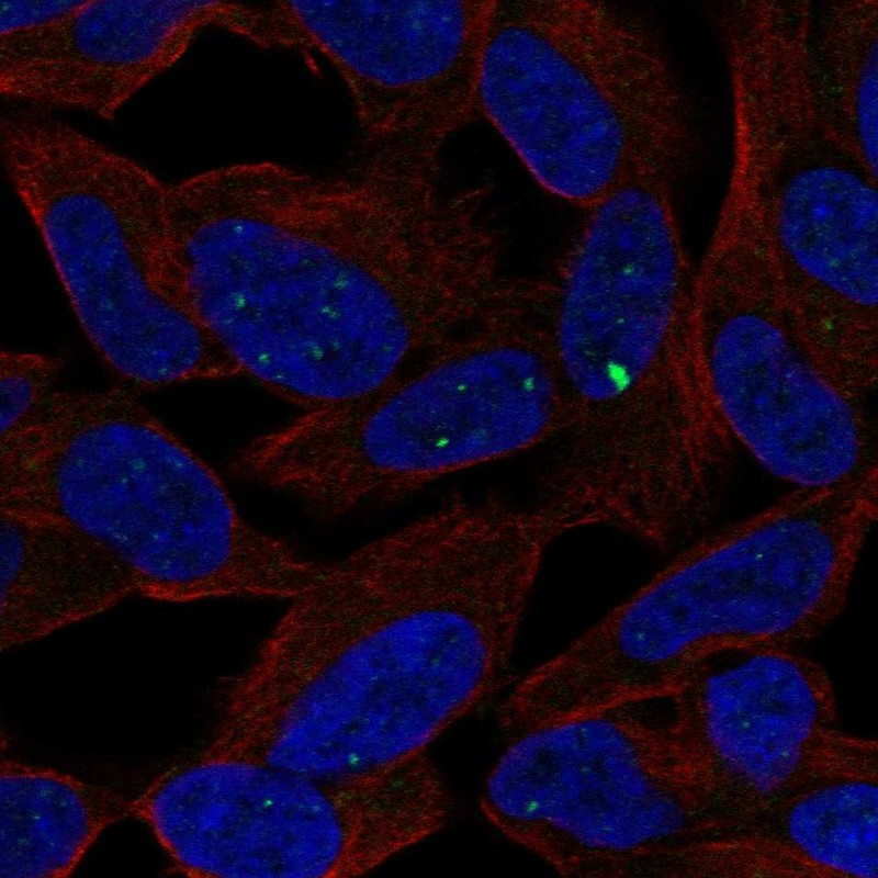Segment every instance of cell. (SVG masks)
I'll return each mask as SVG.
<instances>
[{
	"label": "cell",
	"instance_id": "cell-3",
	"mask_svg": "<svg viewBox=\"0 0 878 878\" xmlns=\"http://www.w3.org/2000/svg\"><path fill=\"white\" fill-rule=\"evenodd\" d=\"M0 461L1 510L90 534L146 598L290 601L323 571L249 524L213 469L125 390L55 391L1 436Z\"/></svg>",
	"mask_w": 878,
	"mask_h": 878
},
{
	"label": "cell",
	"instance_id": "cell-21",
	"mask_svg": "<svg viewBox=\"0 0 878 878\" xmlns=\"http://www.w3.org/2000/svg\"><path fill=\"white\" fill-rule=\"evenodd\" d=\"M59 358L38 352L2 349L0 353L1 436L35 414L55 392Z\"/></svg>",
	"mask_w": 878,
	"mask_h": 878
},
{
	"label": "cell",
	"instance_id": "cell-1",
	"mask_svg": "<svg viewBox=\"0 0 878 878\" xmlns=\"http://www.w3.org/2000/svg\"><path fill=\"white\" fill-rule=\"evenodd\" d=\"M441 149L368 146L341 170L229 164L170 188L162 278L241 370L303 410L369 395L509 300L481 189Z\"/></svg>",
	"mask_w": 878,
	"mask_h": 878
},
{
	"label": "cell",
	"instance_id": "cell-9",
	"mask_svg": "<svg viewBox=\"0 0 878 878\" xmlns=\"http://www.w3.org/2000/svg\"><path fill=\"white\" fill-rule=\"evenodd\" d=\"M575 415L549 329L537 327L461 340L369 395L316 409L306 439L326 489L356 509L533 448Z\"/></svg>",
	"mask_w": 878,
	"mask_h": 878
},
{
	"label": "cell",
	"instance_id": "cell-5",
	"mask_svg": "<svg viewBox=\"0 0 878 878\" xmlns=\"http://www.w3.org/2000/svg\"><path fill=\"white\" fill-rule=\"evenodd\" d=\"M479 113L547 192L589 211L694 148L684 93L653 31L607 3L495 1Z\"/></svg>",
	"mask_w": 878,
	"mask_h": 878
},
{
	"label": "cell",
	"instance_id": "cell-20",
	"mask_svg": "<svg viewBox=\"0 0 878 878\" xmlns=\"http://www.w3.org/2000/svg\"><path fill=\"white\" fill-rule=\"evenodd\" d=\"M641 877H822L813 864L786 847L751 834L683 841L654 853Z\"/></svg>",
	"mask_w": 878,
	"mask_h": 878
},
{
	"label": "cell",
	"instance_id": "cell-2",
	"mask_svg": "<svg viewBox=\"0 0 878 878\" xmlns=\"http://www.w3.org/2000/svg\"><path fill=\"white\" fill-rule=\"evenodd\" d=\"M232 680L209 751L319 777L426 754L506 682L500 597L435 537L399 527L325 563Z\"/></svg>",
	"mask_w": 878,
	"mask_h": 878
},
{
	"label": "cell",
	"instance_id": "cell-11",
	"mask_svg": "<svg viewBox=\"0 0 878 878\" xmlns=\"http://www.w3.org/2000/svg\"><path fill=\"white\" fill-rule=\"evenodd\" d=\"M694 317L716 409L768 472L814 488L877 468L859 402L821 373L791 328L764 239L712 232L694 274Z\"/></svg>",
	"mask_w": 878,
	"mask_h": 878
},
{
	"label": "cell",
	"instance_id": "cell-16",
	"mask_svg": "<svg viewBox=\"0 0 878 878\" xmlns=\"http://www.w3.org/2000/svg\"><path fill=\"white\" fill-rule=\"evenodd\" d=\"M137 594L130 569L79 528L1 510V651L102 614Z\"/></svg>",
	"mask_w": 878,
	"mask_h": 878
},
{
	"label": "cell",
	"instance_id": "cell-14",
	"mask_svg": "<svg viewBox=\"0 0 878 878\" xmlns=\"http://www.w3.org/2000/svg\"><path fill=\"white\" fill-rule=\"evenodd\" d=\"M258 7L240 1H82L60 21L0 36L3 98L112 119L216 29L252 43Z\"/></svg>",
	"mask_w": 878,
	"mask_h": 878
},
{
	"label": "cell",
	"instance_id": "cell-22",
	"mask_svg": "<svg viewBox=\"0 0 878 878\" xmlns=\"http://www.w3.org/2000/svg\"><path fill=\"white\" fill-rule=\"evenodd\" d=\"M81 3L82 1H2L0 36L54 24Z\"/></svg>",
	"mask_w": 878,
	"mask_h": 878
},
{
	"label": "cell",
	"instance_id": "cell-12",
	"mask_svg": "<svg viewBox=\"0 0 878 878\" xmlns=\"http://www.w3.org/2000/svg\"><path fill=\"white\" fill-rule=\"evenodd\" d=\"M683 750L743 819L809 786L878 778L876 740L836 727L826 671L780 645H734L690 664L662 698Z\"/></svg>",
	"mask_w": 878,
	"mask_h": 878
},
{
	"label": "cell",
	"instance_id": "cell-15",
	"mask_svg": "<svg viewBox=\"0 0 878 878\" xmlns=\"http://www.w3.org/2000/svg\"><path fill=\"white\" fill-rule=\"evenodd\" d=\"M825 128L817 108L772 99L732 116V160L719 216L763 228L775 217L877 189Z\"/></svg>",
	"mask_w": 878,
	"mask_h": 878
},
{
	"label": "cell",
	"instance_id": "cell-19",
	"mask_svg": "<svg viewBox=\"0 0 878 878\" xmlns=\"http://www.w3.org/2000/svg\"><path fill=\"white\" fill-rule=\"evenodd\" d=\"M773 841L825 877H878V778L819 783L758 809L728 834Z\"/></svg>",
	"mask_w": 878,
	"mask_h": 878
},
{
	"label": "cell",
	"instance_id": "cell-4",
	"mask_svg": "<svg viewBox=\"0 0 878 878\" xmlns=\"http://www.w3.org/2000/svg\"><path fill=\"white\" fill-rule=\"evenodd\" d=\"M877 515L870 471L688 543L563 650L571 686L594 710L656 700L712 651L817 637L846 605Z\"/></svg>",
	"mask_w": 878,
	"mask_h": 878
},
{
	"label": "cell",
	"instance_id": "cell-8",
	"mask_svg": "<svg viewBox=\"0 0 878 878\" xmlns=\"http://www.w3.org/2000/svg\"><path fill=\"white\" fill-rule=\"evenodd\" d=\"M451 809L426 755L378 772L319 777L204 748L169 773L157 831L189 876L356 877L437 833Z\"/></svg>",
	"mask_w": 878,
	"mask_h": 878
},
{
	"label": "cell",
	"instance_id": "cell-13",
	"mask_svg": "<svg viewBox=\"0 0 878 878\" xmlns=\"http://www.w3.org/2000/svg\"><path fill=\"white\" fill-rule=\"evenodd\" d=\"M495 1H275L271 49L311 52L347 91L363 145L443 148L476 113Z\"/></svg>",
	"mask_w": 878,
	"mask_h": 878
},
{
	"label": "cell",
	"instance_id": "cell-7",
	"mask_svg": "<svg viewBox=\"0 0 878 878\" xmlns=\"http://www.w3.org/2000/svg\"><path fill=\"white\" fill-rule=\"evenodd\" d=\"M503 835L570 877H641L657 851L742 822L667 717L631 703L526 731L480 799Z\"/></svg>",
	"mask_w": 878,
	"mask_h": 878
},
{
	"label": "cell",
	"instance_id": "cell-6",
	"mask_svg": "<svg viewBox=\"0 0 878 878\" xmlns=\"http://www.w3.org/2000/svg\"><path fill=\"white\" fill-rule=\"evenodd\" d=\"M0 150L80 328L111 371L147 389L243 375L156 274L169 183L44 110L7 114Z\"/></svg>",
	"mask_w": 878,
	"mask_h": 878
},
{
	"label": "cell",
	"instance_id": "cell-18",
	"mask_svg": "<svg viewBox=\"0 0 878 878\" xmlns=\"http://www.w3.org/2000/svg\"><path fill=\"white\" fill-rule=\"evenodd\" d=\"M808 75L833 139L874 178L878 159V4L838 1L812 11Z\"/></svg>",
	"mask_w": 878,
	"mask_h": 878
},
{
	"label": "cell",
	"instance_id": "cell-10",
	"mask_svg": "<svg viewBox=\"0 0 878 878\" xmlns=\"http://www.w3.org/2000/svg\"><path fill=\"white\" fill-rule=\"evenodd\" d=\"M673 181L645 177L616 190L589 210L566 256L549 333L578 415L705 386Z\"/></svg>",
	"mask_w": 878,
	"mask_h": 878
},
{
	"label": "cell",
	"instance_id": "cell-17",
	"mask_svg": "<svg viewBox=\"0 0 878 878\" xmlns=\"http://www.w3.org/2000/svg\"><path fill=\"white\" fill-rule=\"evenodd\" d=\"M132 798L54 768L2 758L0 877L70 875Z\"/></svg>",
	"mask_w": 878,
	"mask_h": 878
}]
</instances>
